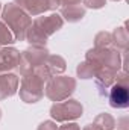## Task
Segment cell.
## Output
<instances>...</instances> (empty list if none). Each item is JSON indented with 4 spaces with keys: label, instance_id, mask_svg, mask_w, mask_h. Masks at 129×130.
I'll return each instance as SVG.
<instances>
[{
    "label": "cell",
    "instance_id": "obj_1",
    "mask_svg": "<svg viewBox=\"0 0 129 130\" xmlns=\"http://www.w3.org/2000/svg\"><path fill=\"white\" fill-rule=\"evenodd\" d=\"M64 20L59 14H50V15H38L32 20L31 27L28 29L26 39L31 45H46L47 39L62 29Z\"/></svg>",
    "mask_w": 129,
    "mask_h": 130
},
{
    "label": "cell",
    "instance_id": "obj_2",
    "mask_svg": "<svg viewBox=\"0 0 129 130\" xmlns=\"http://www.w3.org/2000/svg\"><path fill=\"white\" fill-rule=\"evenodd\" d=\"M0 17H2L0 20L11 29L15 41H24L26 39L28 29L32 24V17L31 15H28L21 8H18L12 2V3H6L2 8Z\"/></svg>",
    "mask_w": 129,
    "mask_h": 130
},
{
    "label": "cell",
    "instance_id": "obj_3",
    "mask_svg": "<svg viewBox=\"0 0 129 130\" xmlns=\"http://www.w3.org/2000/svg\"><path fill=\"white\" fill-rule=\"evenodd\" d=\"M85 61L91 62L97 70H111L114 73L122 70V53L111 47L90 48L85 55Z\"/></svg>",
    "mask_w": 129,
    "mask_h": 130
},
{
    "label": "cell",
    "instance_id": "obj_4",
    "mask_svg": "<svg viewBox=\"0 0 129 130\" xmlns=\"http://www.w3.org/2000/svg\"><path fill=\"white\" fill-rule=\"evenodd\" d=\"M78 82L71 76H53L44 86V95L52 101H64L76 91Z\"/></svg>",
    "mask_w": 129,
    "mask_h": 130
},
{
    "label": "cell",
    "instance_id": "obj_5",
    "mask_svg": "<svg viewBox=\"0 0 129 130\" xmlns=\"http://www.w3.org/2000/svg\"><path fill=\"white\" fill-rule=\"evenodd\" d=\"M50 55V52L47 50L46 45H31L29 48L23 50L20 55V61L17 65V73L18 76H28L33 73L36 68H40L41 65H44L47 56Z\"/></svg>",
    "mask_w": 129,
    "mask_h": 130
},
{
    "label": "cell",
    "instance_id": "obj_6",
    "mask_svg": "<svg viewBox=\"0 0 129 130\" xmlns=\"http://www.w3.org/2000/svg\"><path fill=\"white\" fill-rule=\"evenodd\" d=\"M84 113V106L79 100L67 98L64 101H56L50 107V117L56 123H68L81 118Z\"/></svg>",
    "mask_w": 129,
    "mask_h": 130
},
{
    "label": "cell",
    "instance_id": "obj_7",
    "mask_svg": "<svg viewBox=\"0 0 129 130\" xmlns=\"http://www.w3.org/2000/svg\"><path fill=\"white\" fill-rule=\"evenodd\" d=\"M109 106L114 109H126L129 106V85L128 73L119 71L115 76V82L111 85L108 91Z\"/></svg>",
    "mask_w": 129,
    "mask_h": 130
},
{
    "label": "cell",
    "instance_id": "obj_8",
    "mask_svg": "<svg viewBox=\"0 0 129 130\" xmlns=\"http://www.w3.org/2000/svg\"><path fill=\"white\" fill-rule=\"evenodd\" d=\"M44 86H46V83L35 73L23 76L21 83H20V89H18L21 101L29 103V104L40 101L44 97Z\"/></svg>",
    "mask_w": 129,
    "mask_h": 130
},
{
    "label": "cell",
    "instance_id": "obj_9",
    "mask_svg": "<svg viewBox=\"0 0 129 130\" xmlns=\"http://www.w3.org/2000/svg\"><path fill=\"white\" fill-rule=\"evenodd\" d=\"M14 3L31 17H38L59 8V0H14Z\"/></svg>",
    "mask_w": 129,
    "mask_h": 130
},
{
    "label": "cell",
    "instance_id": "obj_10",
    "mask_svg": "<svg viewBox=\"0 0 129 130\" xmlns=\"http://www.w3.org/2000/svg\"><path fill=\"white\" fill-rule=\"evenodd\" d=\"M20 55H21V52L12 45L0 47V74L11 73L12 70H15L18 65V61H20Z\"/></svg>",
    "mask_w": 129,
    "mask_h": 130
},
{
    "label": "cell",
    "instance_id": "obj_11",
    "mask_svg": "<svg viewBox=\"0 0 129 130\" xmlns=\"http://www.w3.org/2000/svg\"><path fill=\"white\" fill-rule=\"evenodd\" d=\"M18 85H20L18 74L2 73L0 74V101L15 95L17 91H18Z\"/></svg>",
    "mask_w": 129,
    "mask_h": 130
},
{
    "label": "cell",
    "instance_id": "obj_12",
    "mask_svg": "<svg viewBox=\"0 0 129 130\" xmlns=\"http://www.w3.org/2000/svg\"><path fill=\"white\" fill-rule=\"evenodd\" d=\"M87 14V8L82 5H73V6H64L59 9V15L62 17L64 21L68 23H79Z\"/></svg>",
    "mask_w": 129,
    "mask_h": 130
},
{
    "label": "cell",
    "instance_id": "obj_13",
    "mask_svg": "<svg viewBox=\"0 0 129 130\" xmlns=\"http://www.w3.org/2000/svg\"><path fill=\"white\" fill-rule=\"evenodd\" d=\"M115 76L117 73L111 70H97L94 79H96V86L99 88L102 95H106V89H109L111 85L115 82Z\"/></svg>",
    "mask_w": 129,
    "mask_h": 130
},
{
    "label": "cell",
    "instance_id": "obj_14",
    "mask_svg": "<svg viewBox=\"0 0 129 130\" xmlns=\"http://www.w3.org/2000/svg\"><path fill=\"white\" fill-rule=\"evenodd\" d=\"M111 45H114L115 50L119 52H126L129 45V35H128V29L126 26H122V27H117L114 29V32L111 33Z\"/></svg>",
    "mask_w": 129,
    "mask_h": 130
},
{
    "label": "cell",
    "instance_id": "obj_15",
    "mask_svg": "<svg viewBox=\"0 0 129 130\" xmlns=\"http://www.w3.org/2000/svg\"><path fill=\"white\" fill-rule=\"evenodd\" d=\"M44 67L49 70V73L52 76H59V74H62L65 71L67 62H65L64 58L59 56V55H49L46 62H44Z\"/></svg>",
    "mask_w": 129,
    "mask_h": 130
},
{
    "label": "cell",
    "instance_id": "obj_16",
    "mask_svg": "<svg viewBox=\"0 0 129 130\" xmlns=\"http://www.w3.org/2000/svg\"><path fill=\"white\" fill-rule=\"evenodd\" d=\"M96 73H97V68L88 61L81 62L76 68V74H78L79 79H93L96 76Z\"/></svg>",
    "mask_w": 129,
    "mask_h": 130
},
{
    "label": "cell",
    "instance_id": "obj_17",
    "mask_svg": "<svg viewBox=\"0 0 129 130\" xmlns=\"http://www.w3.org/2000/svg\"><path fill=\"white\" fill-rule=\"evenodd\" d=\"M93 123H96L102 130H114L115 129V120L109 113H105V112L103 113H99L96 118H94Z\"/></svg>",
    "mask_w": 129,
    "mask_h": 130
},
{
    "label": "cell",
    "instance_id": "obj_18",
    "mask_svg": "<svg viewBox=\"0 0 129 130\" xmlns=\"http://www.w3.org/2000/svg\"><path fill=\"white\" fill-rule=\"evenodd\" d=\"M14 42L17 41L11 32V29L0 20V47H8V45H12Z\"/></svg>",
    "mask_w": 129,
    "mask_h": 130
},
{
    "label": "cell",
    "instance_id": "obj_19",
    "mask_svg": "<svg viewBox=\"0 0 129 130\" xmlns=\"http://www.w3.org/2000/svg\"><path fill=\"white\" fill-rule=\"evenodd\" d=\"M111 42H112V39H111V33L109 32L102 30L94 36V47H97V48L111 47Z\"/></svg>",
    "mask_w": 129,
    "mask_h": 130
},
{
    "label": "cell",
    "instance_id": "obj_20",
    "mask_svg": "<svg viewBox=\"0 0 129 130\" xmlns=\"http://www.w3.org/2000/svg\"><path fill=\"white\" fill-rule=\"evenodd\" d=\"M84 2V8L88 9H100L106 5L108 0H82Z\"/></svg>",
    "mask_w": 129,
    "mask_h": 130
},
{
    "label": "cell",
    "instance_id": "obj_21",
    "mask_svg": "<svg viewBox=\"0 0 129 130\" xmlns=\"http://www.w3.org/2000/svg\"><path fill=\"white\" fill-rule=\"evenodd\" d=\"M36 130H58V126H56V123L55 121H43L40 126H38V129Z\"/></svg>",
    "mask_w": 129,
    "mask_h": 130
},
{
    "label": "cell",
    "instance_id": "obj_22",
    "mask_svg": "<svg viewBox=\"0 0 129 130\" xmlns=\"http://www.w3.org/2000/svg\"><path fill=\"white\" fill-rule=\"evenodd\" d=\"M58 130H81V126L78 123H64L62 126H59Z\"/></svg>",
    "mask_w": 129,
    "mask_h": 130
},
{
    "label": "cell",
    "instance_id": "obj_23",
    "mask_svg": "<svg viewBox=\"0 0 129 130\" xmlns=\"http://www.w3.org/2000/svg\"><path fill=\"white\" fill-rule=\"evenodd\" d=\"M82 0H59V8L64 6H73V5H81Z\"/></svg>",
    "mask_w": 129,
    "mask_h": 130
},
{
    "label": "cell",
    "instance_id": "obj_24",
    "mask_svg": "<svg viewBox=\"0 0 129 130\" xmlns=\"http://www.w3.org/2000/svg\"><path fill=\"white\" fill-rule=\"evenodd\" d=\"M82 130H102V129L97 126L96 123H90V124H87V126H85Z\"/></svg>",
    "mask_w": 129,
    "mask_h": 130
},
{
    "label": "cell",
    "instance_id": "obj_25",
    "mask_svg": "<svg viewBox=\"0 0 129 130\" xmlns=\"http://www.w3.org/2000/svg\"><path fill=\"white\" fill-rule=\"evenodd\" d=\"M2 8H3V6H2V3H0V14H2Z\"/></svg>",
    "mask_w": 129,
    "mask_h": 130
},
{
    "label": "cell",
    "instance_id": "obj_26",
    "mask_svg": "<svg viewBox=\"0 0 129 130\" xmlns=\"http://www.w3.org/2000/svg\"><path fill=\"white\" fill-rule=\"evenodd\" d=\"M0 120H2V109H0Z\"/></svg>",
    "mask_w": 129,
    "mask_h": 130
},
{
    "label": "cell",
    "instance_id": "obj_27",
    "mask_svg": "<svg viewBox=\"0 0 129 130\" xmlns=\"http://www.w3.org/2000/svg\"><path fill=\"white\" fill-rule=\"evenodd\" d=\"M112 2H120V0H112Z\"/></svg>",
    "mask_w": 129,
    "mask_h": 130
}]
</instances>
